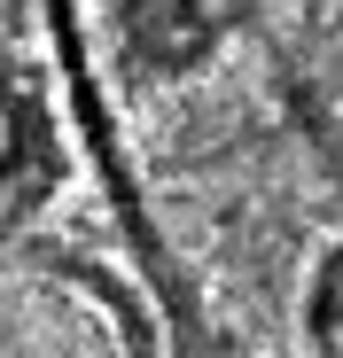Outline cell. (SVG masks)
Masks as SVG:
<instances>
[{
    "label": "cell",
    "mask_w": 343,
    "mask_h": 358,
    "mask_svg": "<svg viewBox=\"0 0 343 358\" xmlns=\"http://www.w3.org/2000/svg\"><path fill=\"white\" fill-rule=\"evenodd\" d=\"M0 358H125V335L63 265H0Z\"/></svg>",
    "instance_id": "cell-1"
}]
</instances>
